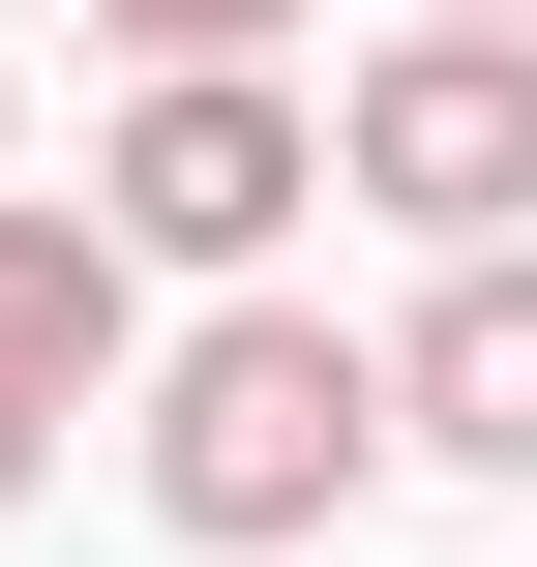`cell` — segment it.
<instances>
[{
    "instance_id": "1",
    "label": "cell",
    "mask_w": 537,
    "mask_h": 567,
    "mask_svg": "<svg viewBox=\"0 0 537 567\" xmlns=\"http://www.w3.org/2000/svg\"><path fill=\"white\" fill-rule=\"evenodd\" d=\"M359 478H389V329H329V299H209V329H149V508L209 567H299L359 538Z\"/></svg>"
},
{
    "instance_id": "2",
    "label": "cell",
    "mask_w": 537,
    "mask_h": 567,
    "mask_svg": "<svg viewBox=\"0 0 537 567\" xmlns=\"http://www.w3.org/2000/svg\"><path fill=\"white\" fill-rule=\"evenodd\" d=\"M299 179H329V120H299L269 60H120V150H90V239H120V269H209V299H239V269L299 239Z\"/></svg>"
},
{
    "instance_id": "3",
    "label": "cell",
    "mask_w": 537,
    "mask_h": 567,
    "mask_svg": "<svg viewBox=\"0 0 537 567\" xmlns=\"http://www.w3.org/2000/svg\"><path fill=\"white\" fill-rule=\"evenodd\" d=\"M329 179L389 239H537V30H389L329 90Z\"/></svg>"
},
{
    "instance_id": "4",
    "label": "cell",
    "mask_w": 537,
    "mask_h": 567,
    "mask_svg": "<svg viewBox=\"0 0 537 567\" xmlns=\"http://www.w3.org/2000/svg\"><path fill=\"white\" fill-rule=\"evenodd\" d=\"M389 449H448V478L537 508V239H448V299L389 329Z\"/></svg>"
},
{
    "instance_id": "5",
    "label": "cell",
    "mask_w": 537,
    "mask_h": 567,
    "mask_svg": "<svg viewBox=\"0 0 537 567\" xmlns=\"http://www.w3.org/2000/svg\"><path fill=\"white\" fill-rule=\"evenodd\" d=\"M120 359H149V269H120L90 209H30V179H0V419H90Z\"/></svg>"
},
{
    "instance_id": "6",
    "label": "cell",
    "mask_w": 537,
    "mask_h": 567,
    "mask_svg": "<svg viewBox=\"0 0 537 567\" xmlns=\"http://www.w3.org/2000/svg\"><path fill=\"white\" fill-rule=\"evenodd\" d=\"M90 30H120V60H269L299 0H90Z\"/></svg>"
},
{
    "instance_id": "7",
    "label": "cell",
    "mask_w": 537,
    "mask_h": 567,
    "mask_svg": "<svg viewBox=\"0 0 537 567\" xmlns=\"http://www.w3.org/2000/svg\"><path fill=\"white\" fill-rule=\"evenodd\" d=\"M30 478H60V419H0V508H30Z\"/></svg>"
},
{
    "instance_id": "8",
    "label": "cell",
    "mask_w": 537,
    "mask_h": 567,
    "mask_svg": "<svg viewBox=\"0 0 537 567\" xmlns=\"http://www.w3.org/2000/svg\"><path fill=\"white\" fill-rule=\"evenodd\" d=\"M419 30H537V0H419Z\"/></svg>"
},
{
    "instance_id": "9",
    "label": "cell",
    "mask_w": 537,
    "mask_h": 567,
    "mask_svg": "<svg viewBox=\"0 0 537 567\" xmlns=\"http://www.w3.org/2000/svg\"><path fill=\"white\" fill-rule=\"evenodd\" d=\"M299 567H359V538H299Z\"/></svg>"
},
{
    "instance_id": "10",
    "label": "cell",
    "mask_w": 537,
    "mask_h": 567,
    "mask_svg": "<svg viewBox=\"0 0 537 567\" xmlns=\"http://www.w3.org/2000/svg\"><path fill=\"white\" fill-rule=\"evenodd\" d=\"M0 30H30V0H0Z\"/></svg>"
}]
</instances>
